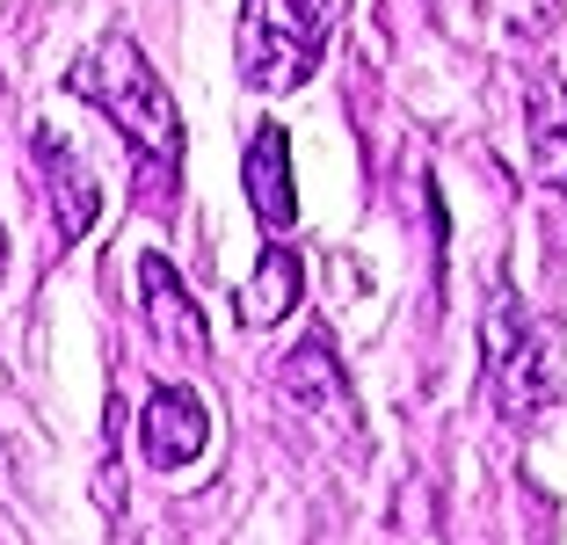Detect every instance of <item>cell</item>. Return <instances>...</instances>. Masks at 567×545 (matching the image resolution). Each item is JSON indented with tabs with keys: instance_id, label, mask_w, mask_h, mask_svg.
Listing matches in <instances>:
<instances>
[{
	"instance_id": "obj_7",
	"label": "cell",
	"mask_w": 567,
	"mask_h": 545,
	"mask_svg": "<svg viewBox=\"0 0 567 545\" xmlns=\"http://www.w3.org/2000/svg\"><path fill=\"white\" fill-rule=\"evenodd\" d=\"M138 298H146V328L161 349H175V357H204L212 349V328H204L197 298L183 291L167 255H138Z\"/></svg>"
},
{
	"instance_id": "obj_4",
	"label": "cell",
	"mask_w": 567,
	"mask_h": 545,
	"mask_svg": "<svg viewBox=\"0 0 567 545\" xmlns=\"http://www.w3.org/2000/svg\"><path fill=\"white\" fill-rule=\"evenodd\" d=\"M277 393L291 400V408H306L328 436H342L350 451H364V414H357V393H350V371H342V357H334V342H299L291 357L277 363Z\"/></svg>"
},
{
	"instance_id": "obj_10",
	"label": "cell",
	"mask_w": 567,
	"mask_h": 545,
	"mask_svg": "<svg viewBox=\"0 0 567 545\" xmlns=\"http://www.w3.org/2000/svg\"><path fill=\"white\" fill-rule=\"evenodd\" d=\"M524 138H532V175L567 182V88L546 73L524 88Z\"/></svg>"
},
{
	"instance_id": "obj_1",
	"label": "cell",
	"mask_w": 567,
	"mask_h": 545,
	"mask_svg": "<svg viewBox=\"0 0 567 545\" xmlns=\"http://www.w3.org/2000/svg\"><path fill=\"white\" fill-rule=\"evenodd\" d=\"M66 88L81 102H95L124 132L138 212H167V204H175V182H183V110H175L167 81L153 73V59L124 30H102L66 66Z\"/></svg>"
},
{
	"instance_id": "obj_3",
	"label": "cell",
	"mask_w": 567,
	"mask_h": 545,
	"mask_svg": "<svg viewBox=\"0 0 567 545\" xmlns=\"http://www.w3.org/2000/svg\"><path fill=\"white\" fill-rule=\"evenodd\" d=\"M481 363H487V400L509 430H532L538 414L560 400V363H553V342L524 320V298L509 284L487 291L481 313Z\"/></svg>"
},
{
	"instance_id": "obj_2",
	"label": "cell",
	"mask_w": 567,
	"mask_h": 545,
	"mask_svg": "<svg viewBox=\"0 0 567 545\" xmlns=\"http://www.w3.org/2000/svg\"><path fill=\"white\" fill-rule=\"evenodd\" d=\"M350 0H248L240 8V81L255 95H291L313 81Z\"/></svg>"
},
{
	"instance_id": "obj_8",
	"label": "cell",
	"mask_w": 567,
	"mask_h": 545,
	"mask_svg": "<svg viewBox=\"0 0 567 545\" xmlns=\"http://www.w3.org/2000/svg\"><path fill=\"white\" fill-rule=\"evenodd\" d=\"M240 182H248V212L262 218L269 240H277V233H291V218H299V182H291V138H284L277 124H262V132L248 138Z\"/></svg>"
},
{
	"instance_id": "obj_6",
	"label": "cell",
	"mask_w": 567,
	"mask_h": 545,
	"mask_svg": "<svg viewBox=\"0 0 567 545\" xmlns=\"http://www.w3.org/2000/svg\"><path fill=\"white\" fill-rule=\"evenodd\" d=\"M212 444V414L189 385H153L146 393V414H138V459L153 473H183V465L204 459Z\"/></svg>"
},
{
	"instance_id": "obj_11",
	"label": "cell",
	"mask_w": 567,
	"mask_h": 545,
	"mask_svg": "<svg viewBox=\"0 0 567 545\" xmlns=\"http://www.w3.org/2000/svg\"><path fill=\"white\" fill-rule=\"evenodd\" d=\"M0 269H8V233H0Z\"/></svg>"
},
{
	"instance_id": "obj_5",
	"label": "cell",
	"mask_w": 567,
	"mask_h": 545,
	"mask_svg": "<svg viewBox=\"0 0 567 545\" xmlns=\"http://www.w3.org/2000/svg\"><path fill=\"white\" fill-rule=\"evenodd\" d=\"M30 161H37V175H44V204H51V226H59V240H81V233L95 226V212H102L95 167L81 161V146H73L66 132H51V124H37Z\"/></svg>"
},
{
	"instance_id": "obj_9",
	"label": "cell",
	"mask_w": 567,
	"mask_h": 545,
	"mask_svg": "<svg viewBox=\"0 0 567 545\" xmlns=\"http://www.w3.org/2000/svg\"><path fill=\"white\" fill-rule=\"evenodd\" d=\"M299 298H306V263L284 240H269L262 263L248 269V284L234 291V320L240 328H277V320L299 313Z\"/></svg>"
}]
</instances>
